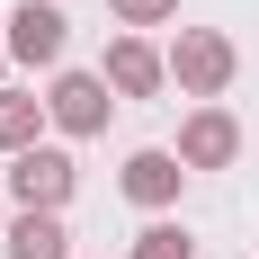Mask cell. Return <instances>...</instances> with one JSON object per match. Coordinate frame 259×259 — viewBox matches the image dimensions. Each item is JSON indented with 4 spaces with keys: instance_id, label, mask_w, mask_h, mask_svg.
<instances>
[{
    "instance_id": "6da1fadb",
    "label": "cell",
    "mask_w": 259,
    "mask_h": 259,
    "mask_svg": "<svg viewBox=\"0 0 259 259\" xmlns=\"http://www.w3.org/2000/svg\"><path fill=\"white\" fill-rule=\"evenodd\" d=\"M170 80L214 99L224 80H233V36H214V27H179V45H170Z\"/></svg>"
},
{
    "instance_id": "7a4b0ae2",
    "label": "cell",
    "mask_w": 259,
    "mask_h": 259,
    "mask_svg": "<svg viewBox=\"0 0 259 259\" xmlns=\"http://www.w3.org/2000/svg\"><path fill=\"white\" fill-rule=\"evenodd\" d=\"M72 152H45V143H36V152H18L9 161V197H18L27 214H63V197H72Z\"/></svg>"
},
{
    "instance_id": "3957f363",
    "label": "cell",
    "mask_w": 259,
    "mask_h": 259,
    "mask_svg": "<svg viewBox=\"0 0 259 259\" xmlns=\"http://www.w3.org/2000/svg\"><path fill=\"white\" fill-rule=\"evenodd\" d=\"M63 36H72V18H63L54 0H27L18 18H9V54H18L27 72H54V63H63Z\"/></svg>"
},
{
    "instance_id": "277c9868",
    "label": "cell",
    "mask_w": 259,
    "mask_h": 259,
    "mask_svg": "<svg viewBox=\"0 0 259 259\" xmlns=\"http://www.w3.org/2000/svg\"><path fill=\"white\" fill-rule=\"evenodd\" d=\"M45 107H54L63 134H107V107H116V99H107V72H63Z\"/></svg>"
},
{
    "instance_id": "5b68a950",
    "label": "cell",
    "mask_w": 259,
    "mask_h": 259,
    "mask_svg": "<svg viewBox=\"0 0 259 259\" xmlns=\"http://www.w3.org/2000/svg\"><path fill=\"white\" fill-rule=\"evenodd\" d=\"M233 152H241V125L224 116V107H197V116L179 125V161L188 170H224Z\"/></svg>"
},
{
    "instance_id": "8992f818",
    "label": "cell",
    "mask_w": 259,
    "mask_h": 259,
    "mask_svg": "<svg viewBox=\"0 0 259 259\" xmlns=\"http://www.w3.org/2000/svg\"><path fill=\"white\" fill-rule=\"evenodd\" d=\"M161 80H170V63H161L143 36H116V45H107V90H125V99H152Z\"/></svg>"
},
{
    "instance_id": "52a82bcc",
    "label": "cell",
    "mask_w": 259,
    "mask_h": 259,
    "mask_svg": "<svg viewBox=\"0 0 259 259\" xmlns=\"http://www.w3.org/2000/svg\"><path fill=\"white\" fill-rule=\"evenodd\" d=\"M179 179H188L179 152H134V161H125V197H134V206H170Z\"/></svg>"
},
{
    "instance_id": "ba28073f",
    "label": "cell",
    "mask_w": 259,
    "mask_h": 259,
    "mask_svg": "<svg viewBox=\"0 0 259 259\" xmlns=\"http://www.w3.org/2000/svg\"><path fill=\"white\" fill-rule=\"evenodd\" d=\"M0 250H9V259H72V233H63V214H27L18 206V224H9Z\"/></svg>"
},
{
    "instance_id": "9c48e42d",
    "label": "cell",
    "mask_w": 259,
    "mask_h": 259,
    "mask_svg": "<svg viewBox=\"0 0 259 259\" xmlns=\"http://www.w3.org/2000/svg\"><path fill=\"white\" fill-rule=\"evenodd\" d=\"M54 107L45 99H27V90H0V143L9 152H36V125H45Z\"/></svg>"
},
{
    "instance_id": "30bf717a",
    "label": "cell",
    "mask_w": 259,
    "mask_h": 259,
    "mask_svg": "<svg viewBox=\"0 0 259 259\" xmlns=\"http://www.w3.org/2000/svg\"><path fill=\"white\" fill-rule=\"evenodd\" d=\"M134 259H197V241H188L179 224H143V233H134Z\"/></svg>"
},
{
    "instance_id": "8fae6325",
    "label": "cell",
    "mask_w": 259,
    "mask_h": 259,
    "mask_svg": "<svg viewBox=\"0 0 259 259\" xmlns=\"http://www.w3.org/2000/svg\"><path fill=\"white\" fill-rule=\"evenodd\" d=\"M116 18L125 27H161V18H179V0H116Z\"/></svg>"
},
{
    "instance_id": "7c38bea8",
    "label": "cell",
    "mask_w": 259,
    "mask_h": 259,
    "mask_svg": "<svg viewBox=\"0 0 259 259\" xmlns=\"http://www.w3.org/2000/svg\"><path fill=\"white\" fill-rule=\"evenodd\" d=\"M0 54H9V18H0Z\"/></svg>"
},
{
    "instance_id": "4fadbf2b",
    "label": "cell",
    "mask_w": 259,
    "mask_h": 259,
    "mask_svg": "<svg viewBox=\"0 0 259 259\" xmlns=\"http://www.w3.org/2000/svg\"><path fill=\"white\" fill-rule=\"evenodd\" d=\"M0 241H9V224H0Z\"/></svg>"
}]
</instances>
